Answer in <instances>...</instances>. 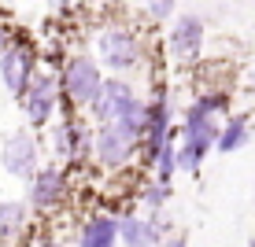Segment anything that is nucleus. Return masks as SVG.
<instances>
[{
  "mask_svg": "<svg viewBox=\"0 0 255 247\" xmlns=\"http://www.w3.org/2000/svg\"><path fill=\"white\" fill-rule=\"evenodd\" d=\"M104 82L108 78L100 74V63L93 56H70L67 67H63V92L70 103L78 107H93L104 92Z\"/></svg>",
  "mask_w": 255,
  "mask_h": 247,
  "instance_id": "1",
  "label": "nucleus"
},
{
  "mask_svg": "<svg viewBox=\"0 0 255 247\" xmlns=\"http://www.w3.org/2000/svg\"><path fill=\"white\" fill-rule=\"evenodd\" d=\"M96 52H100L104 67H111V70H133L140 63V41L129 30H122V26L104 30L96 37Z\"/></svg>",
  "mask_w": 255,
  "mask_h": 247,
  "instance_id": "2",
  "label": "nucleus"
},
{
  "mask_svg": "<svg viewBox=\"0 0 255 247\" xmlns=\"http://www.w3.org/2000/svg\"><path fill=\"white\" fill-rule=\"evenodd\" d=\"M137 133L126 126H100L93 137V148H96V159H100V166H108V170H119V166L129 163V155H133L137 148Z\"/></svg>",
  "mask_w": 255,
  "mask_h": 247,
  "instance_id": "3",
  "label": "nucleus"
},
{
  "mask_svg": "<svg viewBox=\"0 0 255 247\" xmlns=\"http://www.w3.org/2000/svg\"><path fill=\"white\" fill-rule=\"evenodd\" d=\"M0 166H4L11 177H22V181H33L41 173L37 166V144H33L30 133H11L0 148Z\"/></svg>",
  "mask_w": 255,
  "mask_h": 247,
  "instance_id": "4",
  "label": "nucleus"
},
{
  "mask_svg": "<svg viewBox=\"0 0 255 247\" xmlns=\"http://www.w3.org/2000/svg\"><path fill=\"white\" fill-rule=\"evenodd\" d=\"M33 56H30V48H22V45H15V48H7L4 56H0V82H4V89L11 92V96H22L30 92V85H33Z\"/></svg>",
  "mask_w": 255,
  "mask_h": 247,
  "instance_id": "5",
  "label": "nucleus"
},
{
  "mask_svg": "<svg viewBox=\"0 0 255 247\" xmlns=\"http://www.w3.org/2000/svg\"><path fill=\"white\" fill-rule=\"evenodd\" d=\"M133 103H137L133 85L122 82V78H108V82H104L100 100L93 103V114L100 118V126H115V122H122V114L133 107Z\"/></svg>",
  "mask_w": 255,
  "mask_h": 247,
  "instance_id": "6",
  "label": "nucleus"
},
{
  "mask_svg": "<svg viewBox=\"0 0 255 247\" xmlns=\"http://www.w3.org/2000/svg\"><path fill=\"white\" fill-rule=\"evenodd\" d=\"M170 52L181 63H196L200 52H204V19L200 15H181L170 30Z\"/></svg>",
  "mask_w": 255,
  "mask_h": 247,
  "instance_id": "7",
  "label": "nucleus"
},
{
  "mask_svg": "<svg viewBox=\"0 0 255 247\" xmlns=\"http://www.w3.org/2000/svg\"><path fill=\"white\" fill-rule=\"evenodd\" d=\"M22 107H26V118L33 126H45L56 111V78L52 74H37L30 85V92L22 96Z\"/></svg>",
  "mask_w": 255,
  "mask_h": 247,
  "instance_id": "8",
  "label": "nucleus"
},
{
  "mask_svg": "<svg viewBox=\"0 0 255 247\" xmlns=\"http://www.w3.org/2000/svg\"><path fill=\"white\" fill-rule=\"evenodd\" d=\"M63 192H67V177H63L59 166H41V173L30 181V203L41 207V210L52 207V203H59Z\"/></svg>",
  "mask_w": 255,
  "mask_h": 247,
  "instance_id": "9",
  "label": "nucleus"
},
{
  "mask_svg": "<svg viewBox=\"0 0 255 247\" xmlns=\"http://www.w3.org/2000/svg\"><path fill=\"white\" fill-rule=\"evenodd\" d=\"M119 236H122L126 247H152V244H159V222H155V218L126 214L119 222Z\"/></svg>",
  "mask_w": 255,
  "mask_h": 247,
  "instance_id": "10",
  "label": "nucleus"
},
{
  "mask_svg": "<svg viewBox=\"0 0 255 247\" xmlns=\"http://www.w3.org/2000/svg\"><path fill=\"white\" fill-rule=\"evenodd\" d=\"M122 240L119 236V222L108 214H93L89 222L82 225V236H78V247H115Z\"/></svg>",
  "mask_w": 255,
  "mask_h": 247,
  "instance_id": "11",
  "label": "nucleus"
},
{
  "mask_svg": "<svg viewBox=\"0 0 255 247\" xmlns=\"http://www.w3.org/2000/svg\"><path fill=\"white\" fill-rule=\"evenodd\" d=\"M218 137H222L218 122H185V140L181 144L192 148L196 155H207L211 148H218Z\"/></svg>",
  "mask_w": 255,
  "mask_h": 247,
  "instance_id": "12",
  "label": "nucleus"
},
{
  "mask_svg": "<svg viewBox=\"0 0 255 247\" xmlns=\"http://www.w3.org/2000/svg\"><path fill=\"white\" fill-rule=\"evenodd\" d=\"M248 140H252V126H248V118H244V114H233V118L222 126V137H218V148H215V152L233 155V152H241Z\"/></svg>",
  "mask_w": 255,
  "mask_h": 247,
  "instance_id": "13",
  "label": "nucleus"
},
{
  "mask_svg": "<svg viewBox=\"0 0 255 247\" xmlns=\"http://www.w3.org/2000/svg\"><path fill=\"white\" fill-rule=\"evenodd\" d=\"M218 111H226V92H204L189 103L185 122H215Z\"/></svg>",
  "mask_w": 255,
  "mask_h": 247,
  "instance_id": "14",
  "label": "nucleus"
},
{
  "mask_svg": "<svg viewBox=\"0 0 255 247\" xmlns=\"http://www.w3.org/2000/svg\"><path fill=\"white\" fill-rule=\"evenodd\" d=\"M26 225V207L15 199H4L0 203V240H11V236H19Z\"/></svg>",
  "mask_w": 255,
  "mask_h": 247,
  "instance_id": "15",
  "label": "nucleus"
},
{
  "mask_svg": "<svg viewBox=\"0 0 255 247\" xmlns=\"http://www.w3.org/2000/svg\"><path fill=\"white\" fill-rule=\"evenodd\" d=\"M59 148H63L70 159H82V152H85V129L78 126V122L63 126V133H59Z\"/></svg>",
  "mask_w": 255,
  "mask_h": 247,
  "instance_id": "16",
  "label": "nucleus"
},
{
  "mask_svg": "<svg viewBox=\"0 0 255 247\" xmlns=\"http://www.w3.org/2000/svg\"><path fill=\"white\" fill-rule=\"evenodd\" d=\"M174 170H178V144L170 140V144L163 148V155L155 159V177H159V184H170Z\"/></svg>",
  "mask_w": 255,
  "mask_h": 247,
  "instance_id": "17",
  "label": "nucleus"
},
{
  "mask_svg": "<svg viewBox=\"0 0 255 247\" xmlns=\"http://www.w3.org/2000/svg\"><path fill=\"white\" fill-rule=\"evenodd\" d=\"M200 163H204V155H196L192 148L178 144V170H185V173H196V170H200Z\"/></svg>",
  "mask_w": 255,
  "mask_h": 247,
  "instance_id": "18",
  "label": "nucleus"
},
{
  "mask_svg": "<svg viewBox=\"0 0 255 247\" xmlns=\"http://www.w3.org/2000/svg\"><path fill=\"white\" fill-rule=\"evenodd\" d=\"M166 196H170V184L155 181V184H148V188H144V203H148V207H163Z\"/></svg>",
  "mask_w": 255,
  "mask_h": 247,
  "instance_id": "19",
  "label": "nucleus"
},
{
  "mask_svg": "<svg viewBox=\"0 0 255 247\" xmlns=\"http://www.w3.org/2000/svg\"><path fill=\"white\" fill-rule=\"evenodd\" d=\"M144 11L152 15V19H170L174 15V0H148Z\"/></svg>",
  "mask_w": 255,
  "mask_h": 247,
  "instance_id": "20",
  "label": "nucleus"
},
{
  "mask_svg": "<svg viewBox=\"0 0 255 247\" xmlns=\"http://www.w3.org/2000/svg\"><path fill=\"white\" fill-rule=\"evenodd\" d=\"M163 247H189L185 236H170V240H163Z\"/></svg>",
  "mask_w": 255,
  "mask_h": 247,
  "instance_id": "21",
  "label": "nucleus"
},
{
  "mask_svg": "<svg viewBox=\"0 0 255 247\" xmlns=\"http://www.w3.org/2000/svg\"><path fill=\"white\" fill-rule=\"evenodd\" d=\"M0 52H7V33H4V26H0Z\"/></svg>",
  "mask_w": 255,
  "mask_h": 247,
  "instance_id": "22",
  "label": "nucleus"
},
{
  "mask_svg": "<svg viewBox=\"0 0 255 247\" xmlns=\"http://www.w3.org/2000/svg\"><path fill=\"white\" fill-rule=\"evenodd\" d=\"M37 247H63V244H56V240H41Z\"/></svg>",
  "mask_w": 255,
  "mask_h": 247,
  "instance_id": "23",
  "label": "nucleus"
},
{
  "mask_svg": "<svg viewBox=\"0 0 255 247\" xmlns=\"http://www.w3.org/2000/svg\"><path fill=\"white\" fill-rule=\"evenodd\" d=\"M252 96H255V70H252Z\"/></svg>",
  "mask_w": 255,
  "mask_h": 247,
  "instance_id": "24",
  "label": "nucleus"
},
{
  "mask_svg": "<svg viewBox=\"0 0 255 247\" xmlns=\"http://www.w3.org/2000/svg\"><path fill=\"white\" fill-rule=\"evenodd\" d=\"M248 247H255V240H252V244H248Z\"/></svg>",
  "mask_w": 255,
  "mask_h": 247,
  "instance_id": "25",
  "label": "nucleus"
}]
</instances>
